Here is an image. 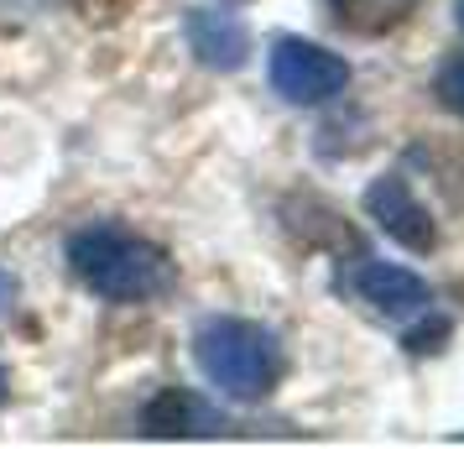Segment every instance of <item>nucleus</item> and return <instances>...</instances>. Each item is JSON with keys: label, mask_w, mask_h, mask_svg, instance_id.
I'll return each instance as SVG.
<instances>
[{"label": "nucleus", "mask_w": 464, "mask_h": 449, "mask_svg": "<svg viewBox=\"0 0 464 449\" xmlns=\"http://www.w3.org/2000/svg\"><path fill=\"white\" fill-rule=\"evenodd\" d=\"M454 11H459V26H464V0H459V5H454Z\"/></svg>", "instance_id": "obj_13"}, {"label": "nucleus", "mask_w": 464, "mask_h": 449, "mask_svg": "<svg viewBox=\"0 0 464 449\" xmlns=\"http://www.w3.org/2000/svg\"><path fill=\"white\" fill-rule=\"evenodd\" d=\"M141 428H147L151 439H214V434H225V418L204 397L168 386V392H157L141 407Z\"/></svg>", "instance_id": "obj_6"}, {"label": "nucleus", "mask_w": 464, "mask_h": 449, "mask_svg": "<svg viewBox=\"0 0 464 449\" xmlns=\"http://www.w3.org/2000/svg\"><path fill=\"white\" fill-rule=\"evenodd\" d=\"M188 47H193V58H198L204 68L230 73V68L246 63V53H251V32H246L240 16H230V11L193 5L188 11Z\"/></svg>", "instance_id": "obj_7"}, {"label": "nucleus", "mask_w": 464, "mask_h": 449, "mask_svg": "<svg viewBox=\"0 0 464 449\" xmlns=\"http://www.w3.org/2000/svg\"><path fill=\"white\" fill-rule=\"evenodd\" d=\"M365 214L407 251H433L439 246V230H433L428 210L418 204V193L407 189V178H397V172H386V178H376L365 189Z\"/></svg>", "instance_id": "obj_5"}, {"label": "nucleus", "mask_w": 464, "mask_h": 449, "mask_svg": "<svg viewBox=\"0 0 464 449\" xmlns=\"http://www.w3.org/2000/svg\"><path fill=\"white\" fill-rule=\"evenodd\" d=\"M339 293H350V298L365 303L381 319H412V314H422L433 303V293H428V282L418 272L386 267V261H355V267H344L339 272Z\"/></svg>", "instance_id": "obj_4"}, {"label": "nucleus", "mask_w": 464, "mask_h": 449, "mask_svg": "<svg viewBox=\"0 0 464 449\" xmlns=\"http://www.w3.org/2000/svg\"><path fill=\"white\" fill-rule=\"evenodd\" d=\"M43 11H47V0H0V22H32Z\"/></svg>", "instance_id": "obj_11"}, {"label": "nucleus", "mask_w": 464, "mask_h": 449, "mask_svg": "<svg viewBox=\"0 0 464 449\" xmlns=\"http://www.w3.org/2000/svg\"><path fill=\"white\" fill-rule=\"evenodd\" d=\"M193 361L235 403H261L282 382V340L256 319H204L193 335Z\"/></svg>", "instance_id": "obj_2"}, {"label": "nucleus", "mask_w": 464, "mask_h": 449, "mask_svg": "<svg viewBox=\"0 0 464 449\" xmlns=\"http://www.w3.org/2000/svg\"><path fill=\"white\" fill-rule=\"evenodd\" d=\"M324 11L350 37H386L418 11V0H324Z\"/></svg>", "instance_id": "obj_8"}, {"label": "nucleus", "mask_w": 464, "mask_h": 449, "mask_svg": "<svg viewBox=\"0 0 464 449\" xmlns=\"http://www.w3.org/2000/svg\"><path fill=\"white\" fill-rule=\"evenodd\" d=\"M0 397H5V376H0Z\"/></svg>", "instance_id": "obj_14"}, {"label": "nucleus", "mask_w": 464, "mask_h": 449, "mask_svg": "<svg viewBox=\"0 0 464 449\" xmlns=\"http://www.w3.org/2000/svg\"><path fill=\"white\" fill-rule=\"evenodd\" d=\"M433 94H439V105H443V110L464 115V53H454V58L439 68V79H433Z\"/></svg>", "instance_id": "obj_9"}, {"label": "nucleus", "mask_w": 464, "mask_h": 449, "mask_svg": "<svg viewBox=\"0 0 464 449\" xmlns=\"http://www.w3.org/2000/svg\"><path fill=\"white\" fill-rule=\"evenodd\" d=\"M68 267L89 293L110 303H151L172 293L178 267L157 240L136 236L126 225H89L68 240Z\"/></svg>", "instance_id": "obj_1"}, {"label": "nucleus", "mask_w": 464, "mask_h": 449, "mask_svg": "<svg viewBox=\"0 0 464 449\" xmlns=\"http://www.w3.org/2000/svg\"><path fill=\"white\" fill-rule=\"evenodd\" d=\"M73 5H79V16H84V22H121L130 0H73Z\"/></svg>", "instance_id": "obj_10"}, {"label": "nucleus", "mask_w": 464, "mask_h": 449, "mask_svg": "<svg viewBox=\"0 0 464 449\" xmlns=\"http://www.w3.org/2000/svg\"><path fill=\"white\" fill-rule=\"evenodd\" d=\"M11 303H16V278H11V272L0 267V314H5Z\"/></svg>", "instance_id": "obj_12"}, {"label": "nucleus", "mask_w": 464, "mask_h": 449, "mask_svg": "<svg viewBox=\"0 0 464 449\" xmlns=\"http://www.w3.org/2000/svg\"><path fill=\"white\" fill-rule=\"evenodd\" d=\"M266 73H272V89L287 105H324V100L350 89V63L329 47L303 43V37H282L266 58Z\"/></svg>", "instance_id": "obj_3"}]
</instances>
